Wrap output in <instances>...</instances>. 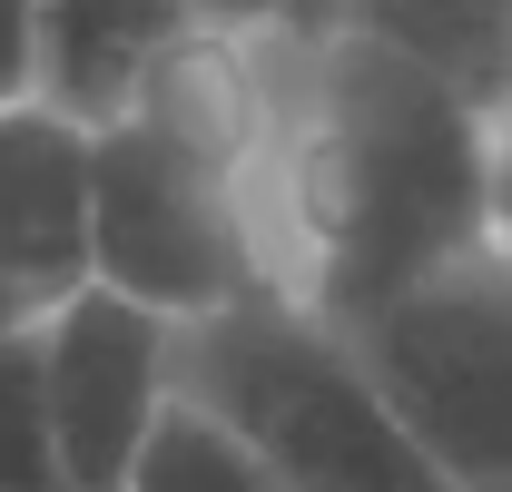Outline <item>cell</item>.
I'll use <instances>...</instances> for the list:
<instances>
[{
    "instance_id": "1",
    "label": "cell",
    "mask_w": 512,
    "mask_h": 492,
    "mask_svg": "<svg viewBox=\"0 0 512 492\" xmlns=\"http://www.w3.org/2000/svg\"><path fill=\"white\" fill-rule=\"evenodd\" d=\"M256 227L286 296L355 325L493 237V119L345 20H266Z\"/></svg>"
},
{
    "instance_id": "2",
    "label": "cell",
    "mask_w": 512,
    "mask_h": 492,
    "mask_svg": "<svg viewBox=\"0 0 512 492\" xmlns=\"http://www.w3.org/2000/svg\"><path fill=\"white\" fill-rule=\"evenodd\" d=\"M89 276L178 325L276 286L256 227V30H197L89 128Z\"/></svg>"
},
{
    "instance_id": "3",
    "label": "cell",
    "mask_w": 512,
    "mask_h": 492,
    "mask_svg": "<svg viewBox=\"0 0 512 492\" xmlns=\"http://www.w3.org/2000/svg\"><path fill=\"white\" fill-rule=\"evenodd\" d=\"M178 394L266 463L276 492H453L365 374L355 335L286 286L178 325Z\"/></svg>"
},
{
    "instance_id": "4",
    "label": "cell",
    "mask_w": 512,
    "mask_h": 492,
    "mask_svg": "<svg viewBox=\"0 0 512 492\" xmlns=\"http://www.w3.org/2000/svg\"><path fill=\"white\" fill-rule=\"evenodd\" d=\"M404 433L453 492H512V246L483 237L453 266L345 325Z\"/></svg>"
},
{
    "instance_id": "5",
    "label": "cell",
    "mask_w": 512,
    "mask_h": 492,
    "mask_svg": "<svg viewBox=\"0 0 512 492\" xmlns=\"http://www.w3.org/2000/svg\"><path fill=\"white\" fill-rule=\"evenodd\" d=\"M40 384H50L69 492H119L158 404L178 394V315L89 276L60 306H40Z\"/></svg>"
},
{
    "instance_id": "6",
    "label": "cell",
    "mask_w": 512,
    "mask_h": 492,
    "mask_svg": "<svg viewBox=\"0 0 512 492\" xmlns=\"http://www.w3.org/2000/svg\"><path fill=\"white\" fill-rule=\"evenodd\" d=\"M0 286L60 306L89 286V128L50 99H0Z\"/></svg>"
},
{
    "instance_id": "7",
    "label": "cell",
    "mask_w": 512,
    "mask_h": 492,
    "mask_svg": "<svg viewBox=\"0 0 512 492\" xmlns=\"http://www.w3.org/2000/svg\"><path fill=\"white\" fill-rule=\"evenodd\" d=\"M197 20L188 0H40L30 10V99L69 109L79 128H109L148 89V69L188 50Z\"/></svg>"
},
{
    "instance_id": "8",
    "label": "cell",
    "mask_w": 512,
    "mask_h": 492,
    "mask_svg": "<svg viewBox=\"0 0 512 492\" xmlns=\"http://www.w3.org/2000/svg\"><path fill=\"white\" fill-rule=\"evenodd\" d=\"M325 20L404 50L444 89H463L483 119L503 109V89H512V0H335Z\"/></svg>"
},
{
    "instance_id": "9",
    "label": "cell",
    "mask_w": 512,
    "mask_h": 492,
    "mask_svg": "<svg viewBox=\"0 0 512 492\" xmlns=\"http://www.w3.org/2000/svg\"><path fill=\"white\" fill-rule=\"evenodd\" d=\"M119 492H276V483H266V463H256V453H247L227 424H217L207 404L168 394Z\"/></svg>"
},
{
    "instance_id": "10",
    "label": "cell",
    "mask_w": 512,
    "mask_h": 492,
    "mask_svg": "<svg viewBox=\"0 0 512 492\" xmlns=\"http://www.w3.org/2000/svg\"><path fill=\"white\" fill-rule=\"evenodd\" d=\"M0 492H69L50 384H40V315L0 335Z\"/></svg>"
},
{
    "instance_id": "11",
    "label": "cell",
    "mask_w": 512,
    "mask_h": 492,
    "mask_svg": "<svg viewBox=\"0 0 512 492\" xmlns=\"http://www.w3.org/2000/svg\"><path fill=\"white\" fill-rule=\"evenodd\" d=\"M30 10L40 0H0V99L30 89Z\"/></svg>"
},
{
    "instance_id": "12",
    "label": "cell",
    "mask_w": 512,
    "mask_h": 492,
    "mask_svg": "<svg viewBox=\"0 0 512 492\" xmlns=\"http://www.w3.org/2000/svg\"><path fill=\"white\" fill-rule=\"evenodd\" d=\"M493 237L512 246V89H503V109H493Z\"/></svg>"
},
{
    "instance_id": "13",
    "label": "cell",
    "mask_w": 512,
    "mask_h": 492,
    "mask_svg": "<svg viewBox=\"0 0 512 492\" xmlns=\"http://www.w3.org/2000/svg\"><path fill=\"white\" fill-rule=\"evenodd\" d=\"M207 30H266V20H286V0H188Z\"/></svg>"
},
{
    "instance_id": "14",
    "label": "cell",
    "mask_w": 512,
    "mask_h": 492,
    "mask_svg": "<svg viewBox=\"0 0 512 492\" xmlns=\"http://www.w3.org/2000/svg\"><path fill=\"white\" fill-rule=\"evenodd\" d=\"M30 315H40V306H30V296H20V286H0V335H20V325H30Z\"/></svg>"
},
{
    "instance_id": "15",
    "label": "cell",
    "mask_w": 512,
    "mask_h": 492,
    "mask_svg": "<svg viewBox=\"0 0 512 492\" xmlns=\"http://www.w3.org/2000/svg\"><path fill=\"white\" fill-rule=\"evenodd\" d=\"M325 10H335V0H286V20H296V30H306V20H325Z\"/></svg>"
}]
</instances>
